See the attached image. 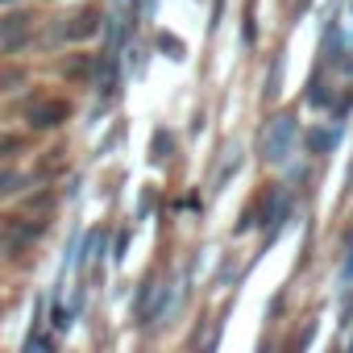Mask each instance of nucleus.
<instances>
[{"mask_svg": "<svg viewBox=\"0 0 353 353\" xmlns=\"http://www.w3.org/2000/svg\"><path fill=\"white\" fill-rule=\"evenodd\" d=\"M100 26H104L100 9H83L79 17H71V21L59 30V38H67V42H88L92 34H100Z\"/></svg>", "mask_w": 353, "mask_h": 353, "instance_id": "obj_2", "label": "nucleus"}, {"mask_svg": "<svg viewBox=\"0 0 353 353\" xmlns=\"http://www.w3.org/2000/svg\"><path fill=\"white\" fill-rule=\"evenodd\" d=\"M295 133H299V121L291 112H279L274 121H266V129H262V158L274 162V166L287 162V154L295 145Z\"/></svg>", "mask_w": 353, "mask_h": 353, "instance_id": "obj_1", "label": "nucleus"}, {"mask_svg": "<svg viewBox=\"0 0 353 353\" xmlns=\"http://www.w3.org/2000/svg\"><path fill=\"white\" fill-rule=\"evenodd\" d=\"M96 83H100V96H104V104L112 100V92H117V50L108 46L104 54H100V63H96Z\"/></svg>", "mask_w": 353, "mask_h": 353, "instance_id": "obj_4", "label": "nucleus"}, {"mask_svg": "<svg viewBox=\"0 0 353 353\" xmlns=\"http://www.w3.org/2000/svg\"><path fill=\"white\" fill-rule=\"evenodd\" d=\"M17 145H21L17 137H9V133H0V154H5V150H17Z\"/></svg>", "mask_w": 353, "mask_h": 353, "instance_id": "obj_10", "label": "nucleus"}, {"mask_svg": "<svg viewBox=\"0 0 353 353\" xmlns=\"http://www.w3.org/2000/svg\"><path fill=\"white\" fill-rule=\"evenodd\" d=\"M17 188H26V174H17V170H0V196H13Z\"/></svg>", "mask_w": 353, "mask_h": 353, "instance_id": "obj_6", "label": "nucleus"}, {"mask_svg": "<svg viewBox=\"0 0 353 353\" xmlns=\"http://www.w3.org/2000/svg\"><path fill=\"white\" fill-rule=\"evenodd\" d=\"M21 79H26V71H5V75H0V88L9 92V88H17Z\"/></svg>", "mask_w": 353, "mask_h": 353, "instance_id": "obj_8", "label": "nucleus"}, {"mask_svg": "<svg viewBox=\"0 0 353 353\" xmlns=\"http://www.w3.org/2000/svg\"><path fill=\"white\" fill-rule=\"evenodd\" d=\"M158 46H162V50H170V59H183V42H179V38H166V34H162V38H158Z\"/></svg>", "mask_w": 353, "mask_h": 353, "instance_id": "obj_7", "label": "nucleus"}, {"mask_svg": "<svg viewBox=\"0 0 353 353\" xmlns=\"http://www.w3.org/2000/svg\"><path fill=\"white\" fill-rule=\"evenodd\" d=\"M332 141H336V129H332V133H328V129H312V133H307V150H312V154H324Z\"/></svg>", "mask_w": 353, "mask_h": 353, "instance_id": "obj_5", "label": "nucleus"}, {"mask_svg": "<svg viewBox=\"0 0 353 353\" xmlns=\"http://www.w3.org/2000/svg\"><path fill=\"white\" fill-rule=\"evenodd\" d=\"M63 121H67V104H63V100H42V104L30 108V125H34V129H54V125H63Z\"/></svg>", "mask_w": 353, "mask_h": 353, "instance_id": "obj_3", "label": "nucleus"}, {"mask_svg": "<svg viewBox=\"0 0 353 353\" xmlns=\"http://www.w3.org/2000/svg\"><path fill=\"white\" fill-rule=\"evenodd\" d=\"M83 71H88V59H75V63H71V67H67V75H71V79H79V75H83Z\"/></svg>", "mask_w": 353, "mask_h": 353, "instance_id": "obj_9", "label": "nucleus"}]
</instances>
